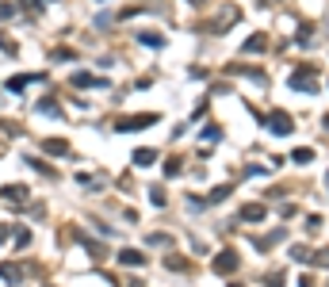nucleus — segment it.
<instances>
[{
	"instance_id": "nucleus-1",
	"label": "nucleus",
	"mask_w": 329,
	"mask_h": 287,
	"mask_svg": "<svg viewBox=\"0 0 329 287\" xmlns=\"http://www.w3.org/2000/svg\"><path fill=\"white\" fill-rule=\"evenodd\" d=\"M268 127H272V134H291L295 131V122H291V115H283V111H276L268 119Z\"/></svg>"
},
{
	"instance_id": "nucleus-9",
	"label": "nucleus",
	"mask_w": 329,
	"mask_h": 287,
	"mask_svg": "<svg viewBox=\"0 0 329 287\" xmlns=\"http://www.w3.org/2000/svg\"><path fill=\"white\" fill-rule=\"evenodd\" d=\"M310 157H314V153H310V149H306V146H303V149H295V161H299V165H306Z\"/></svg>"
},
{
	"instance_id": "nucleus-15",
	"label": "nucleus",
	"mask_w": 329,
	"mask_h": 287,
	"mask_svg": "<svg viewBox=\"0 0 329 287\" xmlns=\"http://www.w3.org/2000/svg\"><path fill=\"white\" fill-rule=\"evenodd\" d=\"M325 180H329V176H325Z\"/></svg>"
},
{
	"instance_id": "nucleus-2",
	"label": "nucleus",
	"mask_w": 329,
	"mask_h": 287,
	"mask_svg": "<svg viewBox=\"0 0 329 287\" xmlns=\"http://www.w3.org/2000/svg\"><path fill=\"white\" fill-rule=\"evenodd\" d=\"M153 115H134V119H122L119 122V131H146V127H153Z\"/></svg>"
},
{
	"instance_id": "nucleus-10",
	"label": "nucleus",
	"mask_w": 329,
	"mask_h": 287,
	"mask_svg": "<svg viewBox=\"0 0 329 287\" xmlns=\"http://www.w3.org/2000/svg\"><path fill=\"white\" fill-rule=\"evenodd\" d=\"M122 264H142V253H130L127 249V253H122Z\"/></svg>"
},
{
	"instance_id": "nucleus-5",
	"label": "nucleus",
	"mask_w": 329,
	"mask_h": 287,
	"mask_svg": "<svg viewBox=\"0 0 329 287\" xmlns=\"http://www.w3.org/2000/svg\"><path fill=\"white\" fill-rule=\"evenodd\" d=\"M0 279H4V283H19L23 276H19V268H16V264H0Z\"/></svg>"
},
{
	"instance_id": "nucleus-4",
	"label": "nucleus",
	"mask_w": 329,
	"mask_h": 287,
	"mask_svg": "<svg viewBox=\"0 0 329 287\" xmlns=\"http://www.w3.org/2000/svg\"><path fill=\"white\" fill-rule=\"evenodd\" d=\"M43 149H46V153H54V157H65V153H69V146H65L61 138H50V142H43Z\"/></svg>"
},
{
	"instance_id": "nucleus-7",
	"label": "nucleus",
	"mask_w": 329,
	"mask_h": 287,
	"mask_svg": "<svg viewBox=\"0 0 329 287\" xmlns=\"http://www.w3.org/2000/svg\"><path fill=\"white\" fill-rule=\"evenodd\" d=\"M153 161H157L153 149H138V153H134V165H153Z\"/></svg>"
},
{
	"instance_id": "nucleus-8",
	"label": "nucleus",
	"mask_w": 329,
	"mask_h": 287,
	"mask_svg": "<svg viewBox=\"0 0 329 287\" xmlns=\"http://www.w3.org/2000/svg\"><path fill=\"white\" fill-rule=\"evenodd\" d=\"M4 199H27L23 188H4Z\"/></svg>"
},
{
	"instance_id": "nucleus-6",
	"label": "nucleus",
	"mask_w": 329,
	"mask_h": 287,
	"mask_svg": "<svg viewBox=\"0 0 329 287\" xmlns=\"http://www.w3.org/2000/svg\"><path fill=\"white\" fill-rule=\"evenodd\" d=\"M241 218L245 222H260V218H264V207H260V203H249V207L241 211Z\"/></svg>"
},
{
	"instance_id": "nucleus-12",
	"label": "nucleus",
	"mask_w": 329,
	"mask_h": 287,
	"mask_svg": "<svg viewBox=\"0 0 329 287\" xmlns=\"http://www.w3.org/2000/svg\"><path fill=\"white\" fill-rule=\"evenodd\" d=\"M16 241H19V249H27V241H31V234H27V230H16Z\"/></svg>"
},
{
	"instance_id": "nucleus-3",
	"label": "nucleus",
	"mask_w": 329,
	"mask_h": 287,
	"mask_svg": "<svg viewBox=\"0 0 329 287\" xmlns=\"http://www.w3.org/2000/svg\"><path fill=\"white\" fill-rule=\"evenodd\" d=\"M215 268H218V272L237 268V253H222V257H215Z\"/></svg>"
},
{
	"instance_id": "nucleus-11",
	"label": "nucleus",
	"mask_w": 329,
	"mask_h": 287,
	"mask_svg": "<svg viewBox=\"0 0 329 287\" xmlns=\"http://www.w3.org/2000/svg\"><path fill=\"white\" fill-rule=\"evenodd\" d=\"M245 50H264V38H260V35L249 38V43H245Z\"/></svg>"
},
{
	"instance_id": "nucleus-13",
	"label": "nucleus",
	"mask_w": 329,
	"mask_h": 287,
	"mask_svg": "<svg viewBox=\"0 0 329 287\" xmlns=\"http://www.w3.org/2000/svg\"><path fill=\"white\" fill-rule=\"evenodd\" d=\"M191 4H203V0H191Z\"/></svg>"
},
{
	"instance_id": "nucleus-14",
	"label": "nucleus",
	"mask_w": 329,
	"mask_h": 287,
	"mask_svg": "<svg viewBox=\"0 0 329 287\" xmlns=\"http://www.w3.org/2000/svg\"><path fill=\"white\" fill-rule=\"evenodd\" d=\"M325 131H329V119H325Z\"/></svg>"
}]
</instances>
